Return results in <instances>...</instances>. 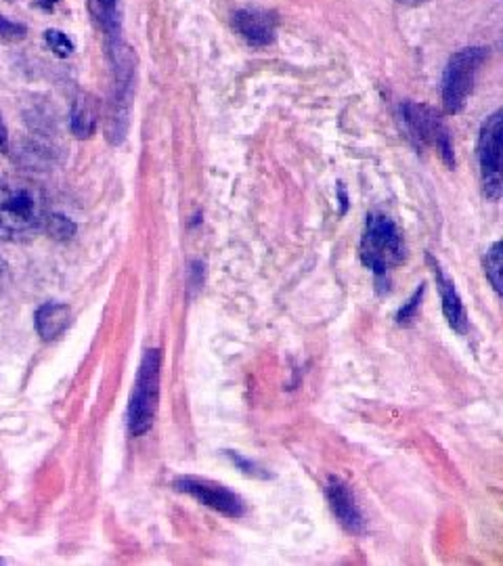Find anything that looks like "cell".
Here are the masks:
<instances>
[{
	"label": "cell",
	"instance_id": "6da1fadb",
	"mask_svg": "<svg viewBox=\"0 0 503 566\" xmlns=\"http://www.w3.org/2000/svg\"><path fill=\"white\" fill-rule=\"evenodd\" d=\"M46 219V200L36 185L20 179L0 181V240H32L44 229Z\"/></svg>",
	"mask_w": 503,
	"mask_h": 566
},
{
	"label": "cell",
	"instance_id": "7a4b0ae2",
	"mask_svg": "<svg viewBox=\"0 0 503 566\" xmlns=\"http://www.w3.org/2000/svg\"><path fill=\"white\" fill-rule=\"evenodd\" d=\"M361 261L376 275L378 285H388L390 273L405 261L401 229L388 214L371 212L361 238Z\"/></svg>",
	"mask_w": 503,
	"mask_h": 566
},
{
	"label": "cell",
	"instance_id": "3957f363",
	"mask_svg": "<svg viewBox=\"0 0 503 566\" xmlns=\"http://www.w3.org/2000/svg\"><path fill=\"white\" fill-rule=\"evenodd\" d=\"M161 355L158 348H149L143 355L142 367L137 374L135 390L128 407V428L133 437H142L151 430L158 403H160Z\"/></svg>",
	"mask_w": 503,
	"mask_h": 566
},
{
	"label": "cell",
	"instance_id": "277c9868",
	"mask_svg": "<svg viewBox=\"0 0 503 566\" xmlns=\"http://www.w3.org/2000/svg\"><path fill=\"white\" fill-rule=\"evenodd\" d=\"M401 120L405 133L418 147H432L441 154L443 163L453 168L455 156H453V143L449 128L443 118L428 105L422 103L407 102L401 105Z\"/></svg>",
	"mask_w": 503,
	"mask_h": 566
},
{
	"label": "cell",
	"instance_id": "5b68a950",
	"mask_svg": "<svg viewBox=\"0 0 503 566\" xmlns=\"http://www.w3.org/2000/svg\"><path fill=\"white\" fill-rule=\"evenodd\" d=\"M486 57V49L470 46L449 60L443 78V103L447 114H460L465 107Z\"/></svg>",
	"mask_w": 503,
	"mask_h": 566
},
{
	"label": "cell",
	"instance_id": "8992f818",
	"mask_svg": "<svg viewBox=\"0 0 503 566\" xmlns=\"http://www.w3.org/2000/svg\"><path fill=\"white\" fill-rule=\"evenodd\" d=\"M502 112H495L484 120L479 137V164L486 200L497 202L502 198Z\"/></svg>",
	"mask_w": 503,
	"mask_h": 566
},
{
	"label": "cell",
	"instance_id": "52a82bcc",
	"mask_svg": "<svg viewBox=\"0 0 503 566\" xmlns=\"http://www.w3.org/2000/svg\"><path fill=\"white\" fill-rule=\"evenodd\" d=\"M175 489L227 518H242L245 514V502L242 497L217 481L200 476H181L175 481Z\"/></svg>",
	"mask_w": 503,
	"mask_h": 566
},
{
	"label": "cell",
	"instance_id": "ba28073f",
	"mask_svg": "<svg viewBox=\"0 0 503 566\" xmlns=\"http://www.w3.org/2000/svg\"><path fill=\"white\" fill-rule=\"evenodd\" d=\"M325 497L327 504L332 507L334 516L340 521V525L355 533L363 535L365 533V516H363L361 506L355 500V493L350 491V486L344 483L338 476H329L325 483Z\"/></svg>",
	"mask_w": 503,
	"mask_h": 566
},
{
	"label": "cell",
	"instance_id": "9c48e42d",
	"mask_svg": "<svg viewBox=\"0 0 503 566\" xmlns=\"http://www.w3.org/2000/svg\"><path fill=\"white\" fill-rule=\"evenodd\" d=\"M280 18L275 11L266 9H240L233 15V28L243 41L252 46H269L277 36Z\"/></svg>",
	"mask_w": 503,
	"mask_h": 566
},
{
	"label": "cell",
	"instance_id": "30bf717a",
	"mask_svg": "<svg viewBox=\"0 0 503 566\" xmlns=\"http://www.w3.org/2000/svg\"><path fill=\"white\" fill-rule=\"evenodd\" d=\"M428 263H430L432 275L437 280L441 298H443V313L447 324L451 325L458 334H465L468 332V313H465V306H463L462 298L455 290V283L451 277L444 275L441 264L437 263L432 256H428Z\"/></svg>",
	"mask_w": 503,
	"mask_h": 566
},
{
	"label": "cell",
	"instance_id": "8fae6325",
	"mask_svg": "<svg viewBox=\"0 0 503 566\" xmlns=\"http://www.w3.org/2000/svg\"><path fill=\"white\" fill-rule=\"evenodd\" d=\"M70 306L63 303L42 304L36 311V329L42 336V340H55L65 332L70 325Z\"/></svg>",
	"mask_w": 503,
	"mask_h": 566
},
{
	"label": "cell",
	"instance_id": "7c38bea8",
	"mask_svg": "<svg viewBox=\"0 0 503 566\" xmlns=\"http://www.w3.org/2000/svg\"><path fill=\"white\" fill-rule=\"evenodd\" d=\"M97 128V114L93 109L91 102H84L78 99V103L74 105V112H72V130L76 137H93Z\"/></svg>",
	"mask_w": 503,
	"mask_h": 566
},
{
	"label": "cell",
	"instance_id": "4fadbf2b",
	"mask_svg": "<svg viewBox=\"0 0 503 566\" xmlns=\"http://www.w3.org/2000/svg\"><path fill=\"white\" fill-rule=\"evenodd\" d=\"M484 273L489 282L493 283L495 292H502V242H495L491 250L484 254Z\"/></svg>",
	"mask_w": 503,
	"mask_h": 566
},
{
	"label": "cell",
	"instance_id": "5bb4252c",
	"mask_svg": "<svg viewBox=\"0 0 503 566\" xmlns=\"http://www.w3.org/2000/svg\"><path fill=\"white\" fill-rule=\"evenodd\" d=\"M44 41L49 44V49L57 55V57H70L76 51V44L67 34H63L61 30H46L44 32Z\"/></svg>",
	"mask_w": 503,
	"mask_h": 566
},
{
	"label": "cell",
	"instance_id": "9a60e30c",
	"mask_svg": "<svg viewBox=\"0 0 503 566\" xmlns=\"http://www.w3.org/2000/svg\"><path fill=\"white\" fill-rule=\"evenodd\" d=\"M28 28L18 21L7 20L0 15V42H20L25 39Z\"/></svg>",
	"mask_w": 503,
	"mask_h": 566
},
{
	"label": "cell",
	"instance_id": "2e32d148",
	"mask_svg": "<svg viewBox=\"0 0 503 566\" xmlns=\"http://www.w3.org/2000/svg\"><path fill=\"white\" fill-rule=\"evenodd\" d=\"M44 227H49V231L55 235V238H61V240H67V238H72V233L76 231V227L72 221H67L65 217H60V214H49V219H46V224Z\"/></svg>",
	"mask_w": 503,
	"mask_h": 566
},
{
	"label": "cell",
	"instance_id": "e0dca14e",
	"mask_svg": "<svg viewBox=\"0 0 503 566\" xmlns=\"http://www.w3.org/2000/svg\"><path fill=\"white\" fill-rule=\"evenodd\" d=\"M422 294L423 287H420V290L413 294V298L402 306L401 311H399V315H397V322H399V324L407 325L411 319H416V311H418V306H420Z\"/></svg>",
	"mask_w": 503,
	"mask_h": 566
},
{
	"label": "cell",
	"instance_id": "ac0fdd59",
	"mask_svg": "<svg viewBox=\"0 0 503 566\" xmlns=\"http://www.w3.org/2000/svg\"><path fill=\"white\" fill-rule=\"evenodd\" d=\"M231 460H233V464L240 465L245 474H254V476H266V474H262L261 470L256 468L254 464H250V462H245L242 455H238V453H227Z\"/></svg>",
	"mask_w": 503,
	"mask_h": 566
},
{
	"label": "cell",
	"instance_id": "d6986e66",
	"mask_svg": "<svg viewBox=\"0 0 503 566\" xmlns=\"http://www.w3.org/2000/svg\"><path fill=\"white\" fill-rule=\"evenodd\" d=\"M101 7V13H103V18L105 20H114V15H116V4H118V0H97Z\"/></svg>",
	"mask_w": 503,
	"mask_h": 566
},
{
	"label": "cell",
	"instance_id": "ffe728a7",
	"mask_svg": "<svg viewBox=\"0 0 503 566\" xmlns=\"http://www.w3.org/2000/svg\"><path fill=\"white\" fill-rule=\"evenodd\" d=\"M9 283H11V273H9V266L7 263L0 259V294L9 287Z\"/></svg>",
	"mask_w": 503,
	"mask_h": 566
},
{
	"label": "cell",
	"instance_id": "44dd1931",
	"mask_svg": "<svg viewBox=\"0 0 503 566\" xmlns=\"http://www.w3.org/2000/svg\"><path fill=\"white\" fill-rule=\"evenodd\" d=\"M7 142H9V135H7V126H4L2 116H0V151H4V149H7Z\"/></svg>",
	"mask_w": 503,
	"mask_h": 566
},
{
	"label": "cell",
	"instance_id": "7402d4cb",
	"mask_svg": "<svg viewBox=\"0 0 503 566\" xmlns=\"http://www.w3.org/2000/svg\"><path fill=\"white\" fill-rule=\"evenodd\" d=\"M57 2H60V0H39V7L44 9V11H53Z\"/></svg>",
	"mask_w": 503,
	"mask_h": 566
},
{
	"label": "cell",
	"instance_id": "603a6c76",
	"mask_svg": "<svg viewBox=\"0 0 503 566\" xmlns=\"http://www.w3.org/2000/svg\"><path fill=\"white\" fill-rule=\"evenodd\" d=\"M401 4H409V7H418V4H422L426 0H399Z\"/></svg>",
	"mask_w": 503,
	"mask_h": 566
}]
</instances>
